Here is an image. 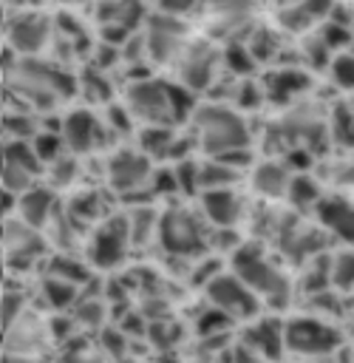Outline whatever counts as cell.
<instances>
[{"instance_id": "obj_1", "label": "cell", "mask_w": 354, "mask_h": 363, "mask_svg": "<svg viewBox=\"0 0 354 363\" xmlns=\"http://www.w3.org/2000/svg\"><path fill=\"white\" fill-rule=\"evenodd\" d=\"M193 128H195V142L201 145L204 153L221 156L235 147H249V128L235 113L232 108L224 105H201L193 113Z\"/></svg>"}, {"instance_id": "obj_2", "label": "cell", "mask_w": 354, "mask_h": 363, "mask_svg": "<svg viewBox=\"0 0 354 363\" xmlns=\"http://www.w3.org/2000/svg\"><path fill=\"white\" fill-rule=\"evenodd\" d=\"M232 272L263 301H269L272 306H286L289 303V281L286 275L255 247H238L232 252Z\"/></svg>"}, {"instance_id": "obj_3", "label": "cell", "mask_w": 354, "mask_h": 363, "mask_svg": "<svg viewBox=\"0 0 354 363\" xmlns=\"http://www.w3.org/2000/svg\"><path fill=\"white\" fill-rule=\"evenodd\" d=\"M159 238H161V247L173 255H195L210 244L201 221L184 207H170L167 213H161Z\"/></svg>"}, {"instance_id": "obj_4", "label": "cell", "mask_w": 354, "mask_h": 363, "mask_svg": "<svg viewBox=\"0 0 354 363\" xmlns=\"http://www.w3.org/2000/svg\"><path fill=\"white\" fill-rule=\"evenodd\" d=\"M283 335H286V349L295 354H303V357L334 354L343 343L340 332L317 318H295L283 326Z\"/></svg>"}, {"instance_id": "obj_5", "label": "cell", "mask_w": 354, "mask_h": 363, "mask_svg": "<svg viewBox=\"0 0 354 363\" xmlns=\"http://www.w3.org/2000/svg\"><path fill=\"white\" fill-rule=\"evenodd\" d=\"M127 247H130L127 216H113V218L96 224L91 241H88V261L96 269H113L125 261Z\"/></svg>"}, {"instance_id": "obj_6", "label": "cell", "mask_w": 354, "mask_h": 363, "mask_svg": "<svg viewBox=\"0 0 354 363\" xmlns=\"http://www.w3.org/2000/svg\"><path fill=\"white\" fill-rule=\"evenodd\" d=\"M125 105L144 125H170L173 122L167 82H161V79L144 77V79L130 82L127 85V94H125Z\"/></svg>"}, {"instance_id": "obj_7", "label": "cell", "mask_w": 354, "mask_h": 363, "mask_svg": "<svg viewBox=\"0 0 354 363\" xmlns=\"http://www.w3.org/2000/svg\"><path fill=\"white\" fill-rule=\"evenodd\" d=\"M207 298L212 306L224 309L232 320H255L261 303H258V295L232 272H221L215 275L210 284H207Z\"/></svg>"}, {"instance_id": "obj_8", "label": "cell", "mask_w": 354, "mask_h": 363, "mask_svg": "<svg viewBox=\"0 0 354 363\" xmlns=\"http://www.w3.org/2000/svg\"><path fill=\"white\" fill-rule=\"evenodd\" d=\"M150 179H153L150 156L142 150H116L108 159V182L122 196H133L150 187Z\"/></svg>"}, {"instance_id": "obj_9", "label": "cell", "mask_w": 354, "mask_h": 363, "mask_svg": "<svg viewBox=\"0 0 354 363\" xmlns=\"http://www.w3.org/2000/svg\"><path fill=\"white\" fill-rule=\"evenodd\" d=\"M110 128L102 125L91 111H71L62 125H59V133L65 139V145L74 150V153H91L102 145V136L108 133Z\"/></svg>"}, {"instance_id": "obj_10", "label": "cell", "mask_w": 354, "mask_h": 363, "mask_svg": "<svg viewBox=\"0 0 354 363\" xmlns=\"http://www.w3.org/2000/svg\"><path fill=\"white\" fill-rule=\"evenodd\" d=\"M184 23H178L173 14H161V17H153L147 23V54L156 60V62H164L170 60L178 45H181V37H184Z\"/></svg>"}, {"instance_id": "obj_11", "label": "cell", "mask_w": 354, "mask_h": 363, "mask_svg": "<svg viewBox=\"0 0 354 363\" xmlns=\"http://www.w3.org/2000/svg\"><path fill=\"white\" fill-rule=\"evenodd\" d=\"M201 210L215 227H232L238 224L244 204L232 187H212L201 193Z\"/></svg>"}, {"instance_id": "obj_12", "label": "cell", "mask_w": 354, "mask_h": 363, "mask_svg": "<svg viewBox=\"0 0 354 363\" xmlns=\"http://www.w3.org/2000/svg\"><path fill=\"white\" fill-rule=\"evenodd\" d=\"M244 343L249 349H255L258 354H263L266 360H278L286 349V335H283V326L278 320L255 318L249 323V329L244 332Z\"/></svg>"}, {"instance_id": "obj_13", "label": "cell", "mask_w": 354, "mask_h": 363, "mask_svg": "<svg viewBox=\"0 0 354 363\" xmlns=\"http://www.w3.org/2000/svg\"><path fill=\"white\" fill-rule=\"evenodd\" d=\"M45 250L42 238L37 235V227H28L25 221H6V258L8 264H28L34 255Z\"/></svg>"}, {"instance_id": "obj_14", "label": "cell", "mask_w": 354, "mask_h": 363, "mask_svg": "<svg viewBox=\"0 0 354 363\" xmlns=\"http://www.w3.org/2000/svg\"><path fill=\"white\" fill-rule=\"evenodd\" d=\"M292 167L280 159H269L255 164L252 170V187L255 193H261L263 199H280L289 193V182H292Z\"/></svg>"}, {"instance_id": "obj_15", "label": "cell", "mask_w": 354, "mask_h": 363, "mask_svg": "<svg viewBox=\"0 0 354 363\" xmlns=\"http://www.w3.org/2000/svg\"><path fill=\"white\" fill-rule=\"evenodd\" d=\"M317 218L326 230H331L343 241L354 244V201H348V199H320Z\"/></svg>"}, {"instance_id": "obj_16", "label": "cell", "mask_w": 354, "mask_h": 363, "mask_svg": "<svg viewBox=\"0 0 354 363\" xmlns=\"http://www.w3.org/2000/svg\"><path fill=\"white\" fill-rule=\"evenodd\" d=\"M212 74H215V54L204 45H195L187 51V60L181 62L178 79L190 91H204L212 82Z\"/></svg>"}, {"instance_id": "obj_17", "label": "cell", "mask_w": 354, "mask_h": 363, "mask_svg": "<svg viewBox=\"0 0 354 363\" xmlns=\"http://www.w3.org/2000/svg\"><path fill=\"white\" fill-rule=\"evenodd\" d=\"M57 201H54V193L48 190V187H31L28 193H23V196H17V210H20V221H25L28 227H45L51 218H54V213H57V207H54Z\"/></svg>"}, {"instance_id": "obj_18", "label": "cell", "mask_w": 354, "mask_h": 363, "mask_svg": "<svg viewBox=\"0 0 354 363\" xmlns=\"http://www.w3.org/2000/svg\"><path fill=\"white\" fill-rule=\"evenodd\" d=\"M8 40H11V48H17L20 54H34L48 40V23L42 17H31V14L17 17L8 26Z\"/></svg>"}, {"instance_id": "obj_19", "label": "cell", "mask_w": 354, "mask_h": 363, "mask_svg": "<svg viewBox=\"0 0 354 363\" xmlns=\"http://www.w3.org/2000/svg\"><path fill=\"white\" fill-rule=\"evenodd\" d=\"M331 9H334V0H297L278 14V23L289 31H306L312 23L331 14Z\"/></svg>"}, {"instance_id": "obj_20", "label": "cell", "mask_w": 354, "mask_h": 363, "mask_svg": "<svg viewBox=\"0 0 354 363\" xmlns=\"http://www.w3.org/2000/svg\"><path fill=\"white\" fill-rule=\"evenodd\" d=\"M309 85L306 74L297 71V68H280V71H272L263 82V91L269 99H289L295 96L297 91H303Z\"/></svg>"}, {"instance_id": "obj_21", "label": "cell", "mask_w": 354, "mask_h": 363, "mask_svg": "<svg viewBox=\"0 0 354 363\" xmlns=\"http://www.w3.org/2000/svg\"><path fill=\"white\" fill-rule=\"evenodd\" d=\"M173 142H176V133L167 125H144L139 133V147L150 159H167Z\"/></svg>"}, {"instance_id": "obj_22", "label": "cell", "mask_w": 354, "mask_h": 363, "mask_svg": "<svg viewBox=\"0 0 354 363\" xmlns=\"http://www.w3.org/2000/svg\"><path fill=\"white\" fill-rule=\"evenodd\" d=\"M42 298L54 306V309H68L79 301V284H71L65 278H57V275H48L42 281Z\"/></svg>"}, {"instance_id": "obj_23", "label": "cell", "mask_w": 354, "mask_h": 363, "mask_svg": "<svg viewBox=\"0 0 354 363\" xmlns=\"http://www.w3.org/2000/svg\"><path fill=\"white\" fill-rule=\"evenodd\" d=\"M238 179V170L221 159H207L201 162V187L212 190V187H232V182Z\"/></svg>"}, {"instance_id": "obj_24", "label": "cell", "mask_w": 354, "mask_h": 363, "mask_svg": "<svg viewBox=\"0 0 354 363\" xmlns=\"http://www.w3.org/2000/svg\"><path fill=\"white\" fill-rule=\"evenodd\" d=\"M286 199H289L295 207H312V204L317 207V204H320V187H317V182H314L312 176L295 173L292 182H289Z\"/></svg>"}, {"instance_id": "obj_25", "label": "cell", "mask_w": 354, "mask_h": 363, "mask_svg": "<svg viewBox=\"0 0 354 363\" xmlns=\"http://www.w3.org/2000/svg\"><path fill=\"white\" fill-rule=\"evenodd\" d=\"M159 213L150 207H136L127 216V227H130V244H142L147 241L153 233H159Z\"/></svg>"}, {"instance_id": "obj_26", "label": "cell", "mask_w": 354, "mask_h": 363, "mask_svg": "<svg viewBox=\"0 0 354 363\" xmlns=\"http://www.w3.org/2000/svg\"><path fill=\"white\" fill-rule=\"evenodd\" d=\"M3 153H6V162H14V164H20V167H28L31 173L40 176L42 159L37 156L31 139H11V142H6V150H3Z\"/></svg>"}, {"instance_id": "obj_27", "label": "cell", "mask_w": 354, "mask_h": 363, "mask_svg": "<svg viewBox=\"0 0 354 363\" xmlns=\"http://www.w3.org/2000/svg\"><path fill=\"white\" fill-rule=\"evenodd\" d=\"M48 275H57V278H65V281H71V284H85V281H91V272H88V267L85 264H79L76 258H71V255H54L51 258V267H48Z\"/></svg>"}, {"instance_id": "obj_28", "label": "cell", "mask_w": 354, "mask_h": 363, "mask_svg": "<svg viewBox=\"0 0 354 363\" xmlns=\"http://www.w3.org/2000/svg\"><path fill=\"white\" fill-rule=\"evenodd\" d=\"M329 278L337 289H354V250L334 255V261L329 267Z\"/></svg>"}, {"instance_id": "obj_29", "label": "cell", "mask_w": 354, "mask_h": 363, "mask_svg": "<svg viewBox=\"0 0 354 363\" xmlns=\"http://www.w3.org/2000/svg\"><path fill=\"white\" fill-rule=\"evenodd\" d=\"M34 179H37V173H31L28 167H20V164H14V162H6V167H3V184H6V190L14 193V196L28 193V190L34 187Z\"/></svg>"}, {"instance_id": "obj_30", "label": "cell", "mask_w": 354, "mask_h": 363, "mask_svg": "<svg viewBox=\"0 0 354 363\" xmlns=\"http://www.w3.org/2000/svg\"><path fill=\"white\" fill-rule=\"evenodd\" d=\"M331 136L337 145L354 147V113L346 105L334 108V113H331Z\"/></svg>"}, {"instance_id": "obj_31", "label": "cell", "mask_w": 354, "mask_h": 363, "mask_svg": "<svg viewBox=\"0 0 354 363\" xmlns=\"http://www.w3.org/2000/svg\"><path fill=\"white\" fill-rule=\"evenodd\" d=\"M167 94H170V111H173V122L193 119V113H195V105H193V91H190V88H184V85H167Z\"/></svg>"}, {"instance_id": "obj_32", "label": "cell", "mask_w": 354, "mask_h": 363, "mask_svg": "<svg viewBox=\"0 0 354 363\" xmlns=\"http://www.w3.org/2000/svg\"><path fill=\"white\" fill-rule=\"evenodd\" d=\"M176 179H178V190L193 196L201 190V162H193V159H181L176 167Z\"/></svg>"}, {"instance_id": "obj_33", "label": "cell", "mask_w": 354, "mask_h": 363, "mask_svg": "<svg viewBox=\"0 0 354 363\" xmlns=\"http://www.w3.org/2000/svg\"><path fill=\"white\" fill-rule=\"evenodd\" d=\"M76 173H79L76 159H71V156H59V159H54L51 167H48L51 187H68V184H74V182H76Z\"/></svg>"}, {"instance_id": "obj_34", "label": "cell", "mask_w": 354, "mask_h": 363, "mask_svg": "<svg viewBox=\"0 0 354 363\" xmlns=\"http://www.w3.org/2000/svg\"><path fill=\"white\" fill-rule=\"evenodd\" d=\"M31 142H34V150L42 159V164H51L54 159H59V147L65 145L62 133H48V130H40Z\"/></svg>"}, {"instance_id": "obj_35", "label": "cell", "mask_w": 354, "mask_h": 363, "mask_svg": "<svg viewBox=\"0 0 354 363\" xmlns=\"http://www.w3.org/2000/svg\"><path fill=\"white\" fill-rule=\"evenodd\" d=\"M102 320H105V306H102L96 298L76 301V306H74V323H82V326H99Z\"/></svg>"}, {"instance_id": "obj_36", "label": "cell", "mask_w": 354, "mask_h": 363, "mask_svg": "<svg viewBox=\"0 0 354 363\" xmlns=\"http://www.w3.org/2000/svg\"><path fill=\"white\" fill-rule=\"evenodd\" d=\"M224 60H227V65H229L235 74H249L252 65H255V54H252V48H246V45H241V43H229Z\"/></svg>"}, {"instance_id": "obj_37", "label": "cell", "mask_w": 354, "mask_h": 363, "mask_svg": "<svg viewBox=\"0 0 354 363\" xmlns=\"http://www.w3.org/2000/svg\"><path fill=\"white\" fill-rule=\"evenodd\" d=\"M331 79L340 88H354V51L331 60Z\"/></svg>"}, {"instance_id": "obj_38", "label": "cell", "mask_w": 354, "mask_h": 363, "mask_svg": "<svg viewBox=\"0 0 354 363\" xmlns=\"http://www.w3.org/2000/svg\"><path fill=\"white\" fill-rule=\"evenodd\" d=\"M6 133H8L11 139H28V136L34 139L40 130H37V125H34V119H31L28 113H25V116H23V113H8V116H6Z\"/></svg>"}, {"instance_id": "obj_39", "label": "cell", "mask_w": 354, "mask_h": 363, "mask_svg": "<svg viewBox=\"0 0 354 363\" xmlns=\"http://www.w3.org/2000/svg\"><path fill=\"white\" fill-rule=\"evenodd\" d=\"M82 91H88V96H91L93 102H108V99H110V85L99 77V68H96V71H88V74L82 77Z\"/></svg>"}, {"instance_id": "obj_40", "label": "cell", "mask_w": 354, "mask_h": 363, "mask_svg": "<svg viewBox=\"0 0 354 363\" xmlns=\"http://www.w3.org/2000/svg\"><path fill=\"white\" fill-rule=\"evenodd\" d=\"M229 320H232V318H229L224 309L215 306V309H210V312H204V315L198 318V332H201L204 337H207V335H215L218 329H227Z\"/></svg>"}, {"instance_id": "obj_41", "label": "cell", "mask_w": 354, "mask_h": 363, "mask_svg": "<svg viewBox=\"0 0 354 363\" xmlns=\"http://www.w3.org/2000/svg\"><path fill=\"white\" fill-rule=\"evenodd\" d=\"M263 94H266V91H261V85H258L255 79H244L241 88L235 91V105H238V108H252V105L261 102Z\"/></svg>"}, {"instance_id": "obj_42", "label": "cell", "mask_w": 354, "mask_h": 363, "mask_svg": "<svg viewBox=\"0 0 354 363\" xmlns=\"http://www.w3.org/2000/svg\"><path fill=\"white\" fill-rule=\"evenodd\" d=\"M23 306H25V301H23L20 292H6V295H3V323H6V329L20 320Z\"/></svg>"}, {"instance_id": "obj_43", "label": "cell", "mask_w": 354, "mask_h": 363, "mask_svg": "<svg viewBox=\"0 0 354 363\" xmlns=\"http://www.w3.org/2000/svg\"><path fill=\"white\" fill-rule=\"evenodd\" d=\"M320 40H323L329 48L351 45V34H348V28H346V26H340V23H326V28H323Z\"/></svg>"}, {"instance_id": "obj_44", "label": "cell", "mask_w": 354, "mask_h": 363, "mask_svg": "<svg viewBox=\"0 0 354 363\" xmlns=\"http://www.w3.org/2000/svg\"><path fill=\"white\" fill-rule=\"evenodd\" d=\"M283 162H286L292 170H300V167H303V170H309V167H312V150H309V147H303V145H297V147H292V150L286 153V159H283Z\"/></svg>"}, {"instance_id": "obj_45", "label": "cell", "mask_w": 354, "mask_h": 363, "mask_svg": "<svg viewBox=\"0 0 354 363\" xmlns=\"http://www.w3.org/2000/svg\"><path fill=\"white\" fill-rule=\"evenodd\" d=\"M232 363H266V357L258 354L255 349H249L246 343H241L238 349H232Z\"/></svg>"}, {"instance_id": "obj_46", "label": "cell", "mask_w": 354, "mask_h": 363, "mask_svg": "<svg viewBox=\"0 0 354 363\" xmlns=\"http://www.w3.org/2000/svg\"><path fill=\"white\" fill-rule=\"evenodd\" d=\"M195 6V0H159V9L164 11V14H184V11H190Z\"/></svg>"}, {"instance_id": "obj_47", "label": "cell", "mask_w": 354, "mask_h": 363, "mask_svg": "<svg viewBox=\"0 0 354 363\" xmlns=\"http://www.w3.org/2000/svg\"><path fill=\"white\" fill-rule=\"evenodd\" d=\"M210 6H215V9H221V11H235V9H246L241 0H207Z\"/></svg>"}, {"instance_id": "obj_48", "label": "cell", "mask_w": 354, "mask_h": 363, "mask_svg": "<svg viewBox=\"0 0 354 363\" xmlns=\"http://www.w3.org/2000/svg\"><path fill=\"white\" fill-rule=\"evenodd\" d=\"M312 363H334L331 354H323V357H312Z\"/></svg>"}, {"instance_id": "obj_49", "label": "cell", "mask_w": 354, "mask_h": 363, "mask_svg": "<svg viewBox=\"0 0 354 363\" xmlns=\"http://www.w3.org/2000/svg\"><path fill=\"white\" fill-rule=\"evenodd\" d=\"M62 3H85V0H62Z\"/></svg>"}, {"instance_id": "obj_50", "label": "cell", "mask_w": 354, "mask_h": 363, "mask_svg": "<svg viewBox=\"0 0 354 363\" xmlns=\"http://www.w3.org/2000/svg\"><path fill=\"white\" fill-rule=\"evenodd\" d=\"M278 3H297V0H278Z\"/></svg>"}, {"instance_id": "obj_51", "label": "cell", "mask_w": 354, "mask_h": 363, "mask_svg": "<svg viewBox=\"0 0 354 363\" xmlns=\"http://www.w3.org/2000/svg\"><path fill=\"white\" fill-rule=\"evenodd\" d=\"M351 51H354V40H351Z\"/></svg>"}]
</instances>
